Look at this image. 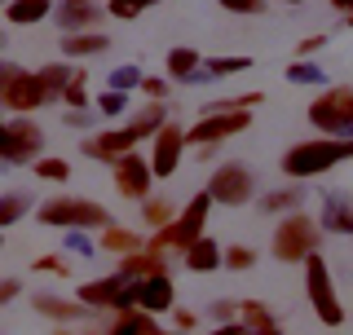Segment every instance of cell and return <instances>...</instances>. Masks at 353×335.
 <instances>
[{"mask_svg": "<svg viewBox=\"0 0 353 335\" xmlns=\"http://www.w3.org/2000/svg\"><path fill=\"white\" fill-rule=\"evenodd\" d=\"M119 274L124 278H150V274H168V261L163 252H150V247H137L119 261Z\"/></svg>", "mask_w": 353, "mask_h": 335, "instance_id": "7402d4cb", "label": "cell"}, {"mask_svg": "<svg viewBox=\"0 0 353 335\" xmlns=\"http://www.w3.org/2000/svg\"><path fill=\"white\" fill-rule=\"evenodd\" d=\"M318 230H327V234H353V190H336V194L323 199Z\"/></svg>", "mask_w": 353, "mask_h": 335, "instance_id": "2e32d148", "label": "cell"}, {"mask_svg": "<svg viewBox=\"0 0 353 335\" xmlns=\"http://www.w3.org/2000/svg\"><path fill=\"white\" fill-rule=\"evenodd\" d=\"M84 335H97V331H84Z\"/></svg>", "mask_w": 353, "mask_h": 335, "instance_id": "91938a15", "label": "cell"}, {"mask_svg": "<svg viewBox=\"0 0 353 335\" xmlns=\"http://www.w3.org/2000/svg\"><path fill=\"white\" fill-rule=\"evenodd\" d=\"M44 18H53V0H5L9 27H36Z\"/></svg>", "mask_w": 353, "mask_h": 335, "instance_id": "44dd1931", "label": "cell"}, {"mask_svg": "<svg viewBox=\"0 0 353 335\" xmlns=\"http://www.w3.org/2000/svg\"><path fill=\"white\" fill-rule=\"evenodd\" d=\"M252 124V110H208L199 124L185 132V141H194V146H221L225 137H234Z\"/></svg>", "mask_w": 353, "mask_h": 335, "instance_id": "9c48e42d", "label": "cell"}, {"mask_svg": "<svg viewBox=\"0 0 353 335\" xmlns=\"http://www.w3.org/2000/svg\"><path fill=\"white\" fill-rule=\"evenodd\" d=\"M323 44H327V36H305V40H301V58H314Z\"/></svg>", "mask_w": 353, "mask_h": 335, "instance_id": "7dc6e473", "label": "cell"}, {"mask_svg": "<svg viewBox=\"0 0 353 335\" xmlns=\"http://www.w3.org/2000/svg\"><path fill=\"white\" fill-rule=\"evenodd\" d=\"M305 199V185H283V190H270V194H261V212L265 216H279V212H296Z\"/></svg>", "mask_w": 353, "mask_h": 335, "instance_id": "cb8c5ba5", "label": "cell"}, {"mask_svg": "<svg viewBox=\"0 0 353 335\" xmlns=\"http://www.w3.org/2000/svg\"><path fill=\"white\" fill-rule=\"evenodd\" d=\"M172 322H176V331H181V335H190V331L199 327V318L190 314V309H176V314H172Z\"/></svg>", "mask_w": 353, "mask_h": 335, "instance_id": "ee69618b", "label": "cell"}, {"mask_svg": "<svg viewBox=\"0 0 353 335\" xmlns=\"http://www.w3.org/2000/svg\"><path fill=\"white\" fill-rule=\"evenodd\" d=\"M75 300L88 309H132V283L124 274H106V278H93V283H84L80 292H75Z\"/></svg>", "mask_w": 353, "mask_h": 335, "instance_id": "30bf717a", "label": "cell"}, {"mask_svg": "<svg viewBox=\"0 0 353 335\" xmlns=\"http://www.w3.org/2000/svg\"><path fill=\"white\" fill-rule=\"evenodd\" d=\"M318 243H323V230L305 212H287L279 221V230H274V256L283 265H301L309 252H318Z\"/></svg>", "mask_w": 353, "mask_h": 335, "instance_id": "5b68a950", "label": "cell"}, {"mask_svg": "<svg viewBox=\"0 0 353 335\" xmlns=\"http://www.w3.org/2000/svg\"><path fill=\"white\" fill-rule=\"evenodd\" d=\"M36 309L44 318H58V322H88L97 314V309H88V305H80V300H62V296H36Z\"/></svg>", "mask_w": 353, "mask_h": 335, "instance_id": "ffe728a7", "label": "cell"}, {"mask_svg": "<svg viewBox=\"0 0 353 335\" xmlns=\"http://www.w3.org/2000/svg\"><path fill=\"white\" fill-rule=\"evenodd\" d=\"M110 172H115V190L124 199H146L150 194V181H154V172H150V159H141L137 150H128V154H119L115 163H110Z\"/></svg>", "mask_w": 353, "mask_h": 335, "instance_id": "8fae6325", "label": "cell"}, {"mask_svg": "<svg viewBox=\"0 0 353 335\" xmlns=\"http://www.w3.org/2000/svg\"><path fill=\"white\" fill-rule=\"evenodd\" d=\"M40 225H53V230H106L115 225L110 212L93 199H80V194H58V199H44L40 203Z\"/></svg>", "mask_w": 353, "mask_h": 335, "instance_id": "7a4b0ae2", "label": "cell"}, {"mask_svg": "<svg viewBox=\"0 0 353 335\" xmlns=\"http://www.w3.org/2000/svg\"><path fill=\"white\" fill-rule=\"evenodd\" d=\"M62 102H66V110H80V106H88V75L80 71L71 84L62 88Z\"/></svg>", "mask_w": 353, "mask_h": 335, "instance_id": "d590c367", "label": "cell"}, {"mask_svg": "<svg viewBox=\"0 0 353 335\" xmlns=\"http://www.w3.org/2000/svg\"><path fill=\"white\" fill-rule=\"evenodd\" d=\"M163 124H168V106L163 102H146L141 110H132V119H128V128L137 132V137H154Z\"/></svg>", "mask_w": 353, "mask_h": 335, "instance_id": "603a6c76", "label": "cell"}, {"mask_svg": "<svg viewBox=\"0 0 353 335\" xmlns=\"http://www.w3.org/2000/svg\"><path fill=\"white\" fill-rule=\"evenodd\" d=\"M141 84V71L137 66H115V71L106 75V88H115V93H128V88Z\"/></svg>", "mask_w": 353, "mask_h": 335, "instance_id": "74e56055", "label": "cell"}, {"mask_svg": "<svg viewBox=\"0 0 353 335\" xmlns=\"http://www.w3.org/2000/svg\"><path fill=\"white\" fill-rule=\"evenodd\" d=\"M62 119H66V128H93L102 115H97V110H88V106H80V110H66Z\"/></svg>", "mask_w": 353, "mask_h": 335, "instance_id": "b9f144b4", "label": "cell"}, {"mask_svg": "<svg viewBox=\"0 0 353 335\" xmlns=\"http://www.w3.org/2000/svg\"><path fill=\"white\" fill-rule=\"evenodd\" d=\"M22 292V283H18V278H0V305H9V300H14Z\"/></svg>", "mask_w": 353, "mask_h": 335, "instance_id": "f6af8a7d", "label": "cell"}, {"mask_svg": "<svg viewBox=\"0 0 353 335\" xmlns=\"http://www.w3.org/2000/svg\"><path fill=\"white\" fill-rule=\"evenodd\" d=\"M301 265H305V296H309V305H314L318 322H323V327H340V322H345V305H340L336 283H331L327 256L323 252H309Z\"/></svg>", "mask_w": 353, "mask_h": 335, "instance_id": "277c9868", "label": "cell"}, {"mask_svg": "<svg viewBox=\"0 0 353 335\" xmlns=\"http://www.w3.org/2000/svg\"><path fill=\"white\" fill-rule=\"evenodd\" d=\"M208 212H212V199H208V190H199V194H194L181 212H176L168 225H159V234H154L146 247H150V252H185V247L199 238V234H203Z\"/></svg>", "mask_w": 353, "mask_h": 335, "instance_id": "3957f363", "label": "cell"}, {"mask_svg": "<svg viewBox=\"0 0 353 335\" xmlns=\"http://www.w3.org/2000/svg\"><path fill=\"white\" fill-rule=\"evenodd\" d=\"M62 5H88V0H62Z\"/></svg>", "mask_w": 353, "mask_h": 335, "instance_id": "9f6ffc18", "label": "cell"}, {"mask_svg": "<svg viewBox=\"0 0 353 335\" xmlns=\"http://www.w3.org/2000/svg\"><path fill=\"white\" fill-rule=\"evenodd\" d=\"M5 44H9V36H5V27H0V49H5Z\"/></svg>", "mask_w": 353, "mask_h": 335, "instance_id": "11a10c76", "label": "cell"}, {"mask_svg": "<svg viewBox=\"0 0 353 335\" xmlns=\"http://www.w3.org/2000/svg\"><path fill=\"white\" fill-rule=\"evenodd\" d=\"M141 247V238L132 230H119V225H106L102 230V252H115V256H128V252H137Z\"/></svg>", "mask_w": 353, "mask_h": 335, "instance_id": "484cf974", "label": "cell"}, {"mask_svg": "<svg viewBox=\"0 0 353 335\" xmlns=\"http://www.w3.org/2000/svg\"><path fill=\"white\" fill-rule=\"evenodd\" d=\"M141 322H146V314H141L137 305H132V309H119L115 322H110V335H141Z\"/></svg>", "mask_w": 353, "mask_h": 335, "instance_id": "e575fe53", "label": "cell"}, {"mask_svg": "<svg viewBox=\"0 0 353 335\" xmlns=\"http://www.w3.org/2000/svg\"><path fill=\"white\" fill-rule=\"evenodd\" d=\"M132 283V305L141 314H168L176 305V287L168 274H150V278H128Z\"/></svg>", "mask_w": 353, "mask_h": 335, "instance_id": "7c38bea8", "label": "cell"}, {"mask_svg": "<svg viewBox=\"0 0 353 335\" xmlns=\"http://www.w3.org/2000/svg\"><path fill=\"white\" fill-rule=\"evenodd\" d=\"M252 58H208L203 62V71L212 75V80H221V75H234V71H248Z\"/></svg>", "mask_w": 353, "mask_h": 335, "instance_id": "8d00e7d4", "label": "cell"}, {"mask_svg": "<svg viewBox=\"0 0 353 335\" xmlns=\"http://www.w3.org/2000/svg\"><path fill=\"white\" fill-rule=\"evenodd\" d=\"M137 146H141V137L128 124L124 128H102V132H88V137H84V154H88V159H102V163H115L119 154H128Z\"/></svg>", "mask_w": 353, "mask_h": 335, "instance_id": "5bb4252c", "label": "cell"}, {"mask_svg": "<svg viewBox=\"0 0 353 335\" xmlns=\"http://www.w3.org/2000/svg\"><path fill=\"white\" fill-rule=\"evenodd\" d=\"M212 335H243V322H225V327H216Z\"/></svg>", "mask_w": 353, "mask_h": 335, "instance_id": "f5cc1de1", "label": "cell"}, {"mask_svg": "<svg viewBox=\"0 0 353 335\" xmlns=\"http://www.w3.org/2000/svg\"><path fill=\"white\" fill-rule=\"evenodd\" d=\"M110 49V36L102 31H66L62 36V58L66 62H80V58H97V53Z\"/></svg>", "mask_w": 353, "mask_h": 335, "instance_id": "ac0fdd59", "label": "cell"}, {"mask_svg": "<svg viewBox=\"0 0 353 335\" xmlns=\"http://www.w3.org/2000/svg\"><path fill=\"white\" fill-rule=\"evenodd\" d=\"M305 115H309V124L318 132H327V137H349V128H353V88H327V93H318Z\"/></svg>", "mask_w": 353, "mask_h": 335, "instance_id": "52a82bcc", "label": "cell"}, {"mask_svg": "<svg viewBox=\"0 0 353 335\" xmlns=\"http://www.w3.org/2000/svg\"><path fill=\"white\" fill-rule=\"evenodd\" d=\"M36 176H40V181H71V163L53 159V154H40V159H36Z\"/></svg>", "mask_w": 353, "mask_h": 335, "instance_id": "d6a6232c", "label": "cell"}, {"mask_svg": "<svg viewBox=\"0 0 353 335\" xmlns=\"http://www.w3.org/2000/svg\"><path fill=\"white\" fill-rule=\"evenodd\" d=\"M93 106H97V115H102V119H115V115H124V110H128V93H115V88H102Z\"/></svg>", "mask_w": 353, "mask_h": 335, "instance_id": "1f68e13d", "label": "cell"}, {"mask_svg": "<svg viewBox=\"0 0 353 335\" xmlns=\"http://www.w3.org/2000/svg\"><path fill=\"white\" fill-rule=\"evenodd\" d=\"M243 335H283L279 322H265V327H243Z\"/></svg>", "mask_w": 353, "mask_h": 335, "instance_id": "f907efd6", "label": "cell"}, {"mask_svg": "<svg viewBox=\"0 0 353 335\" xmlns=\"http://www.w3.org/2000/svg\"><path fill=\"white\" fill-rule=\"evenodd\" d=\"M66 252H75V256H97V247L88 243V230H66Z\"/></svg>", "mask_w": 353, "mask_h": 335, "instance_id": "60d3db41", "label": "cell"}, {"mask_svg": "<svg viewBox=\"0 0 353 335\" xmlns=\"http://www.w3.org/2000/svg\"><path fill=\"white\" fill-rule=\"evenodd\" d=\"M18 71H22V66H18V62H9V58H0V88H5L9 80H14V75H18Z\"/></svg>", "mask_w": 353, "mask_h": 335, "instance_id": "681fc988", "label": "cell"}, {"mask_svg": "<svg viewBox=\"0 0 353 335\" xmlns=\"http://www.w3.org/2000/svg\"><path fill=\"white\" fill-rule=\"evenodd\" d=\"M36 270L40 274H66V265L58 261V256H44V261H36Z\"/></svg>", "mask_w": 353, "mask_h": 335, "instance_id": "c3c4849f", "label": "cell"}, {"mask_svg": "<svg viewBox=\"0 0 353 335\" xmlns=\"http://www.w3.org/2000/svg\"><path fill=\"white\" fill-rule=\"evenodd\" d=\"M181 265L190 274H212V270H221V243L208 238V234H199L190 247L181 252Z\"/></svg>", "mask_w": 353, "mask_h": 335, "instance_id": "d6986e66", "label": "cell"}, {"mask_svg": "<svg viewBox=\"0 0 353 335\" xmlns=\"http://www.w3.org/2000/svg\"><path fill=\"white\" fill-rule=\"evenodd\" d=\"M353 159V137H318V141H296L283 154V172L292 181H309V176H323L336 163Z\"/></svg>", "mask_w": 353, "mask_h": 335, "instance_id": "6da1fadb", "label": "cell"}, {"mask_svg": "<svg viewBox=\"0 0 353 335\" xmlns=\"http://www.w3.org/2000/svg\"><path fill=\"white\" fill-rule=\"evenodd\" d=\"M44 150V128L36 119H0V163H36Z\"/></svg>", "mask_w": 353, "mask_h": 335, "instance_id": "8992f818", "label": "cell"}, {"mask_svg": "<svg viewBox=\"0 0 353 335\" xmlns=\"http://www.w3.org/2000/svg\"><path fill=\"white\" fill-rule=\"evenodd\" d=\"M36 75L44 80V88H49V102H53V97H62V88L80 75V66H75V62H49V66H40Z\"/></svg>", "mask_w": 353, "mask_h": 335, "instance_id": "d4e9b609", "label": "cell"}, {"mask_svg": "<svg viewBox=\"0 0 353 335\" xmlns=\"http://www.w3.org/2000/svg\"><path fill=\"white\" fill-rule=\"evenodd\" d=\"M331 9L336 14H353V0H331Z\"/></svg>", "mask_w": 353, "mask_h": 335, "instance_id": "db71d44e", "label": "cell"}, {"mask_svg": "<svg viewBox=\"0 0 353 335\" xmlns=\"http://www.w3.org/2000/svg\"><path fill=\"white\" fill-rule=\"evenodd\" d=\"M252 194H256V172L248 163H221L208 181V199L221 207H243Z\"/></svg>", "mask_w": 353, "mask_h": 335, "instance_id": "ba28073f", "label": "cell"}, {"mask_svg": "<svg viewBox=\"0 0 353 335\" xmlns=\"http://www.w3.org/2000/svg\"><path fill=\"white\" fill-rule=\"evenodd\" d=\"M287 80H292V84H323L327 71L318 62H309V58H296L292 66H287Z\"/></svg>", "mask_w": 353, "mask_h": 335, "instance_id": "f546056e", "label": "cell"}, {"mask_svg": "<svg viewBox=\"0 0 353 335\" xmlns=\"http://www.w3.org/2000/svg\"><path fill=\"white\" fill-rule=\"evenodd\" d=\"M27 212H31V194H22V190H18V194H0V230L14 225V221H22Z\"/></svg>", "mask_w": 353, "mask_h": 335, "instance_id": "83f0119b", "label": "cell"}, {"mask_svg": "<svg viewBox=\"0 0 353 335\" xmlns=\"http://www.w3.org/2000/svg\"><path fill=\"white\" fill-rule=\"evenodd\" d=\"M221 9H225V14H239V18H256V14H265V0H216Z\"/></svg>", "mask_w": 353, "mask_h": 335, "instance_id": "ab89813d", "label": "cell"}, {"mask_svg": "<svg viewBox=\"0 0 353 335\" xmlns=\"http://www.w3.org/2000/svg\"><path fill=\"white\" fill-rule=\"evenodd\" d=\"M345 18H349V27H353V14H345Z\"/></svg>", "mask_w": 353, "mask_h": 335, "instance_id": "680465c9", "label": "cell"}, {"mask_svg": "<svg viewBox=\"0 0 353 335\" xmlns=\"http://www.w3.org/2000/svg\"><path fill=\"white\" fill-rule=\"evenodd\" d=\"M181 154H185V132L176 124H163L154 132V150H150V172L154 176H176L181 168Z\"/></svg>", "mask_w": 353, "mask_h": 335, "instance_id": "9a60e30c", "label": "cell"}, {"mask_svg": "<svg viewBox=\"0 0 353 335\" xmlns=\"http://www.w3.org/2000/svg\"><path fill=\"white\" fill-rule=\"evenodd\" d=\"M141 335H168V331L154 322V314H146V322H141ZM176 335H181V331H176Z\"/></svg>", "mask_w": 353, "mask_h": 335, "instance_id": "816d5d0a", "label": "cell"}, {"mask_svg": "<svg viewBox=\"0 0 353 335\" xmlns=\"http://www.w3.org/2000/svg\"><path fill=\"white\" fill-rule=\"evenodd\" d=\"M53 18H58L62 36L66 31H97V22L106 18V5H53Z\"/></svg>", "mask_w": 353, "mask_h": 335, "instance_id": "e0dca14e", "label": "cell"}, {"mask_svg": "<svg viewBox=\"0 0 353 335\" xmlns=\"http://www.w3.org/2000/svg\"><path fill=\"white\" fill-rule=\"evenodd\" d=\"M199 62H203V58H199L194 49H172V53H168V75H172V84H185V75H190Z\"/></svg>", "mask_w": 353, "mask_h": 335, "instance_id": "f1b7e54d", "label": "cell"}, {"mask_svg": "<svg viewBox=\"0 0 353 335\" xmlns=\"http://www.w3.org/2000/svg\"><path fill=\"white\" fill-rule=\"evenodd\" d=\"M221 265H225V270H234V274H243V270H252V265H256V252L243 247V243H234V247H221Z\"/></svg>", "mask_w": 353, "mask_h": 335, "instance_id": "836d02e7", "label": "cell"}, {"mask_svg": "<svg viewBox=\"0 0 353 335\" xmlns=\"http://www.w3.org/2000/svg\"><path fill=\"white\" fill-rule=\"evenodd\" d=\"M150 5H159V0H106V14L119 18V22H132V18L146 14Z\"/></svg>", "mask_w": 353, "mask_h": 335, "instance_id": "4dcf8cb0", "label": "cell"}, {"mask_svg": "<svg viewBox=\"0 0 353 335\" xmlns=\"http://www.w3.org/2000/svg\"><path fill=\"white\" fill-rule=\"evenodd\" d=\"M172 216H176V207L168 203V199H150V194H146V199H141V221H146V225H150V230H159V225H168V221H172Z\"/></svg>", "mask_w": 353, "mask_h": 335, "instance_id": "4316f807", "label": "cell"}, {"mask_svg": "<svg viewBox=\"0 0 353 335\" xmlns=\"http://www.w3.org/2000/svg\"><path fill=\"white\" fill-rule=\"evenodd\" d=\"M141 93L150 97V102H163V97H168V80H154V75H141Z\"/></svg>", "mask_w": 353, "mask_h": 335, "instance_id": "7bdbcfd3", "label": "cell"}, {"mask_svg": "<svg viewBox=\"0 0 353 335\" xmlns=\"http://www.w3.org/2000/svg\"><path fill=\"white\" fill-rule=\"evenodd\" d=\"M234 314H239V305H230V300H216V305H212V318L216 322H230Z\"/></svg>", "mask_w": 353, "mask_h": 335, "instance_id": "bcb514c9", "label": "cell"}, {"mask_svg": "<svg viewBox=\"0 0 353 335\" xmlns=\"http://www.w3.org/2000/svg\"><path fill=\"white\" fill-rule=\"evenodd\" d=\"M0 5H5V0H0Z\"/></svg>", "mask_w": 353, "mask_h": 335, "instance_id": "94428289", "label": "cell"}, {"mask_svg": "<svg viewBox=\"0 0 353 335\" xmlns=\"http://www.w3.org/2000/svg\"><path fill=\"white\" fill-rule=\"evenodd\" d=\"M239 318H243V327H265V322H274V314L265 305H256V300H243V305H239Z\"/></svg>", "mask_w": 353, "mask_h": 335, "instance_id": "f35d334b", "label": "cell"}, {"mask_svg": "<svg viewBox=\"0 0 353 335\" xmlns=\"http://www.w3.org/2000/svg\"><path fill=\"white\" fill-rule=\"evenodd\" d=\"M279 5H301V0H279Z\"/></svg>", "mask_w": 353, "mask_h": 335, "instance_id": "6f0895ef", "label": "cell"}, {"mask_svg": "<svg viewBox=\"0 0 353 335\" xmlns=\"http://www.w3.org/2000/svg\"><path fill=\"white\" fill-rule=\"evenodd\" d=\"M44 102H49V88H44V80L36 71H18L14 80H9L5 88H0V106H9V110H40Z\"/></svg>", "mask_w": 353, "mask_h": 335, "instance_id": "4fadbf2b", "label": "cell"}]
</instances>
